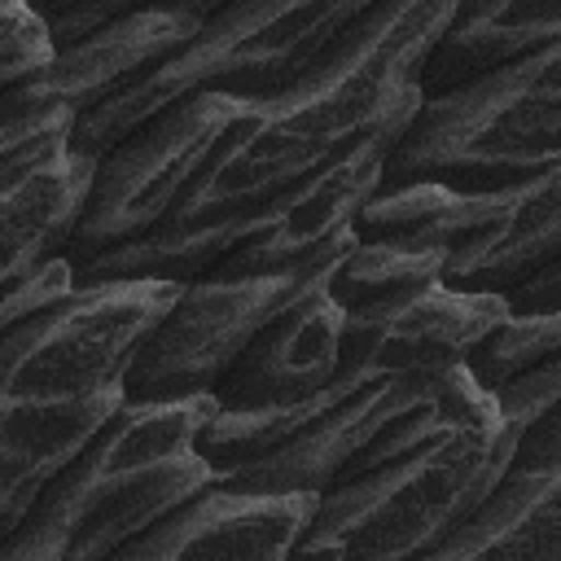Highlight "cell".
Segmentation results:
<instances>
[{"instance_id": "cell-7", "label": "cell", "mask_w": 561, "mask_h": 561, "mask_svg": "<svg viewBox=\"0 0 561 561\" xmlns=\"http://www.w3.org/2000/svg\"><path fill=\"white\" fill-rule=\"evenodd\" d=\"M342 307L329 298L324 276L307 285L289 307H280L228 364L210 390V412L202 421L197 447L215 478L267 451L289 421L311 403V394L337 368Z\"/></svg>"}, {"instance_id": "cell-3", "label": "cell", "mask_w": 561, "mask_h": 561, "mask_svg": "<svg viewBox=\"0 0 561 561\" xmlns=\"http://www.w3.org/2000/svg\"><path fill=\"white\" fill-rule=\"evenodd\" d=\"M561 167V44L421 96L386 149L377 188H513Z\"/></svg>"}, {"instance_id": "cell-16", "label": "cell", "mask_w": 561, "mask_h": 561, "mask_svg": "<svg viewBox=\"0 0 561 561\" xmlns=\"http://www.w3.org/2000/svg\"><path fill=\"white\" fill-rule=\"evenodd\" d=\"M31 276H35V272H31ZM13 294H18V285H13V289H9V294H4V298H0V316H4V307H9V302H13Z\"/></svg>"}, {"instance_id": "cell-14", "label": "cell", "mask_w": 561, "mask_h": 561, "mask_svg": "<svg viewBox=\"0 0 561 561\" xmlns=\"http://www.w3.org/2000/svg\"><path fill=\"white\" fill-rule=\"evenodd\" d=\"M26 4L44 22L53 48H66L118 18H131V13H188V18L206 22L224 0H26Z\"/></svg>"}, {"instance_id": "cell-9", "label": "cell", "mask_w": 561, "mask_h": 561, "mask_svg": "<svg viewBox=\"0 0 561 561\" xmlns=\"http://www.w3.org/2000/svg\"><path fill=\"white\" fill-rule=\"evenodd\" d=\"M425 561H561V403L517 430L491 491Z\"/></svg>"}, {"instance_id": "cell-1", "label": "cell", "mask_w": 561, "mask_h": 561, "mask_svg": "<svg viewBox=\"0 0 561 561\" xmlns=\"http://www.w3.org/2000/svg\"><path fill=\"white\" fill-rule=\"evenodd\" d=\"M517 430L460 364L394 412L316 495L294 557L399 561L456 530L500 478Z\"/></svg>"}, {"instance_id": "cell-10", "label": "cell", "mask_w": 561, "mask_h": 561, "mask_svg": "<svg viewBox=\"0 0 561 561\" xmlns=\"http://www.w3.org/2000/svg\"><path fill=\"white\" fill-rule=\"evenodd\" d=\"M316 508L311 491H254L206 482L167 517L131 535L114 557L127 561H285Z\"/></svg>"}, {"instance_id": "cell-2", "label": "cell", "mask_w": 561, "mask_h": 561, "mask_svg": "<svg viewBox=\"0 0 561 561\" xmlns=\"http://www.w3.org/2000/svg\"><path fill=\"white\" fill-rule=\"evenodd\" d=\"M206 399L118 403L96 434L44 482L26 517L0 539V561L114 557L131 535L215 482L197 447Z\"/></svg>"}, {"instance_id": "cell-13", "label": "cell", "mask_w": 561, "mask_h": 561, "mask_svg": "<svg viewBox=\"0 0 561 561\" xmlns=\"http://www.w3.org/2000/svg\"><path fill=\"white\" fill-rule=\"evenodd\" d=\"M548 355H561V311H504L469 342L460 368L482 390H500Z\"/></svg>"}, {"instance_id": "cell-8", "label": "cell", "mask_w": 561, "mask_h": 561, "mask_svg": "<svg viewBox=\"0 0 561 561\" xmlns=\"http://www.w3.org/2000/svg\"><path fill=\"white\" fill-rule=\"evenodd\" d=\"M197 26L202 22L188 13H131L66 48H53L39 70L0 92V162L44 136L75 131L79 118L145 79Z\"/></svg>"}, {"instance_id": "cell-6", "label": "cell", "mask_w": 561, "mask_h": 561, "mask_svg": "<svg viewBox=\"0 0 561 561\" xmlns=\"http://www.w3.org/2000/svg\"><path fill=\"white\" fill-rule=\"evenodd\" d=\"M245 101L228 92H188L158 114L140 118L123 140H114L88 180L79 219L61 245L75 280L110 250L145 237L162 224L184 184L202 171L224 131L241 118Z\"/></svg>"}, {"instance_id": "cell-11", "label": "cell", "mask_w": 561, "mask_h": 561, "mask_svg": "<svg viewBox=\"0 0 561 561\" xmlns=\"http://www.w3.org/2000/svg\"><path fill=\"white\" fill-rule=\"evenodd\" d=\"M96 158L70 145V131L44 136L0 162V298L61 254Z\"/></svg>"}, {"instance_id": "cell-5", "label": "cell", "mask_w": 561, "mask_h": 561, "mask_svg": "<svg viewBox=\"0 0 561 561\" xmlns=\"http://www.w3.org/2000/svg\"><path fill=\"white\" fill-rule=\"evenodd\" d=\"M355 241L434 250L438 285L504 302L539 267L561 263V167L486 193L447 184L373 188L355 215Z\"/></svg>"}, {"instance_id": "cell-4", "label": "cell", "mask_w": 561, "mask_h": 561, "mask_svg": "<svg viewBox=\"0 0 561 561\" xmlns=\"http://www.w3.org/2000/svg\"><path fill=\"white\" fill-rule=\"evenodd\" d=\"M368 0H224L167 61H158L127 92L75 123L70 145L101 158L140 118L188 92H228L263 101L316 57Z\"/></svg>"}, {"instance_id": "cell-15", "label": "cell", "mask_w": 561, "mask_h": 561, "mask_svg": "<svg viewBox=\"0 0 561 561\" xmlns=\"http://www.w3.org/2000/svg\"><path fill=\"white\" fill-rule=\"evenodd\" d=\"M53 57V39L44 22L31 13L26 0H0V66L9 70H39Z\"/></svg>"}, {"instance_id": "cell-12", "label": "cell", "mask_w": 561, "mask_h": 561, "mask_svg": "<svg viewBox=\"0 0 561 561\" xmlns=\"http://www.w3.org/2000/svg\"><path fill=\"white\" fill-rule=\"evenodd\" d=\"M548 44H561V0H456L421 57L412 88L421 96H443Z\"/></svg>"}]
</instances>
